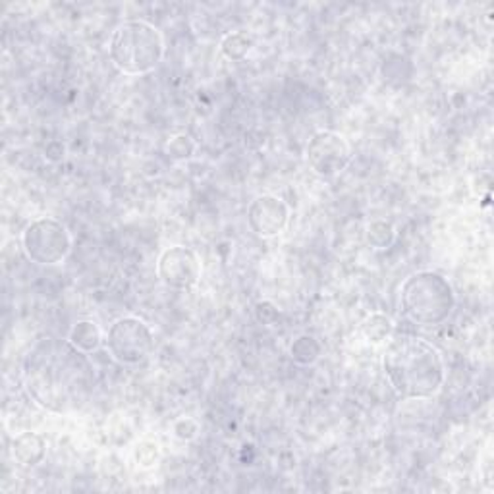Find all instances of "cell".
I'll use <instances>...</instances> for the list:
<instances>
[{"mask_svg": "<svg viewBox=\"0 0 494 494\" xmlns=\"http://www.w3.org/2000/svg\"><path fill=\"white\" fill-rule=\"evenodd\" d=\"M388 385L401 400H429L441 393L446 381L442 353L419 336H393L383 353Z\"/></svg>", "mask_w": 494, "mask_h": 494, "instance_id": "1", "label": "cell"}, {"mask_svg": "<svg viewBox=\"0 0 494 494\" xmlns=\"http://www.w3.org/2000/svg\"><path fill=\"white\" fill-rule=\"evenodd\" d=\"M401 312L419 327H439L452 317L456 292L452 282L436 271H417L400 290Z\"/></svg>", "mask_w": 494, "mask_h": 494, "instance_id": "2", "label": "cell"}, {"mask_svg": "<svg viewBox=\"0 0 494 494\" xmlns=\"http://www.w3.org/2000/svg\"><path fill=\"white\" fill-rule=\"evenodd\" d=\"M109 54L112 64L126 76H145L165 59V37L145 20H128L114 29Z\"/></svg>", "mask_w": 494, "mask_h": 494, "instance_id": "3", "label": "cell"}, {"mask_svg": "<svg viewBox=\"0 0 494 494\" xmlns=\"http://www.w3.org/2000/svg\"><path fill=\"white\" fill-rule=\"evenodd\" d=\"M21 249L36 265H61L72 254V234L56 218L41 216L31 221L21 232Z\"/></svg>", "mask_w": 494, "mask_h": 494, "instance_id": "4", "label": "cell"}, {"mask_svg": "<svg viewBox=\"0 0 494 494\" xmlns=\"http://www.w3.org/2000/svg\"><path fill=\"white\" fill-rule=\"evenodd\" d=\"M110 358L120 365H140L155 350V335L140 317H120L114 320L105 338Z\"/></svg>", "mask_w": 494, "mask_h": 494, "instance_id": "5", "label": "cell"}, {"mask_svg": "<svg viewBox=\"0 0 494 494\" xmlns=\"http://www.w3.org/2000/svg\"><path fill=\"white\" fill-rule=\"evenodd\" d=\"M307 165L317 176L332 178L352 163V147L346 137L332 130H319L305 147Z\"/></svg>", "mask_w": 494, "mask_h": 494, "instance_id": "6", "label": "cell"}, {"mask_svg": "<svg viewBox=\"0 0 494 494\" xmlns=\"http://www.w3.org/2000/svg\"><path fill=\"white\" fill-rule=\"evenodd\" d=\"M201 274V259L191 247L170 246L157 259V277L170 290H193L199 284Z\"/></svg>", "mask_w": 494, "mask_h": 494, "instance_id": "7", "label": "cell"}, {"mask_svg": "<svg viewBox=\"0 0 494 494\" xmlns=\"http://www.w3.org/2000/svg\"><path fill=\"white\" fill-rule=\"evenodd\" d=\"M290 223V207L279 195L263 193L247 207V226L257 238L280 236Z\"/></svg>", "mask_w": 494, "mask_h": 494, "instance_id": "8", "label": "cell"}, {"mask_svg": "<svg viewBox=\"0 0 494 494\" xmlns=\"http://www.w3.org/2000/svg\"><path fill=\"white\" fill-rule=\"evenodd\" d=\"M47 456V442L41 434L26 431L12 442V458L20 467H36Z\"/></svg>", "mask_w": 494, "mask_h": 494, "instance_id": "9", "label": "cell"}, {"mask_svg": "<svg viewBox=\"0 0 494 494\" xmlns=\"http://www.w3.org/2000/svg\"><path fill=\"white\" fill-rule=\"evenodd\" d=\"M102 342H105L102 330L91 319L77 320L70 332H68V344L79 353H93L102 346Z\"/></svg>", "mask_w": 494, "mask_h": 494, "instance_id": "10", "label": "cell"}, {"mask_svg": "<svg viewBox=\"0 0 494 494\" xmlns=\"http://www.w3.org/2000/svg\"><path fill=\"white\" fill-rule=\"evenodd\" d=\"M360 335L365 342L369 344H383L393 338L394 335V320L385 313H371L367 315L360 325Z\"/></svg>", "mask_w": 494, "mask_h": 494, "instance_id": "11", "label": "cell"}, {"mask_svg": "<svg viewBox=\"0 0 494 494\" xmlns=\"http://www.w3.org/2000/svg\"><path fill=\"white\" fill-rule=\"evenodd\" d=\"M396 226L390 221H371L365 228V241L373 249H388L396 241Z\"/></svg>", "mask_w": 494, "mask_h": 494, "instance_id": "12", "label": "cell"}, {"mask_svg": "<svg viewBox=\"0 0 494 494\" xmlns=\"http://www.w3.org/2000/svg\"><path fill=\"white\" fill-rule=\"evenodd\" d=\"M251 49H254V37H251L247 31L228 33V36L221 41L223 56H226V59L232 62L244 61Z\"/></svg>", "mask_w": 494, "mask_h": 494, "instance_id": "13", "label": "cell"}, {"mask_svg": "<svg viewBox=\"0 0 494 494\" xmlns=\"http://www.w3.org/2000/svg\"><path fill=\"white\" fill-rule=\"evenodd\" d=\"M320 352H323V348H320V344L315 336L302 335L292 342L290 358L297 365H313L320 358Z\"/></svg>", "mask_w": 494, "mask_h": 494, "instance_id": "14", "label": "cell"}, {"mask_svg": "<svg viewBox=\"0 0 494 494\" xmlns=\"http://www.w3.org/2000/svg\"><path fill=\"white\" fill-rule=\"evenodd\" d=\"M195 151H198V143L186 134L170 137V142L166 143V155L172 160H190L195 155Z\"/></svg>", "mask_w": 494, "mask_h": 494, "instance_id": "15", "label": "cell"}, {"mask_svg": "<svg viewBox=\"0 0 494 494\" xmlns=\"http://www.w3.org/2000/svg\"><path fill=\"white\" fill-rule=\"evenodd\" d=\"M134 459L137 467L151 469L160 462V446L155 441H140L134 448Z\"/></svg>", "mask_w": 494, "mask_h": 494, "instance_id": "16", "label": "cell"}, {"mask_svg": "<svg viewBox=\"0 0 494 494\" xmlns=\"http://www.w3.org/2000/svg\"><path fill=\"white\" fill-rule=\"evenodd\" d=\"M198 433H199V425L190 417H183L174 423V434L180 441H191L198 436Z\"/></svg>", "mask_w": 494, "mask_h": 494, "instance_id": "17", "label": "cell"}, {"mask_svg": "<svg viewBox=\"0 0 494 494\" xmlns=\"http://www.w3.org/2000/svg\"><path fill=\"white\" fill-rule=\"evenodd\" d=\"M255 317H257L259 323H263V325H272L279 317V309H277V305L271 304V302H259L255 305Z\"/></svg>", "mask_w": 494, "mask_h": 494, "instance_id": "18", "label": "cell"}]
</instances>
